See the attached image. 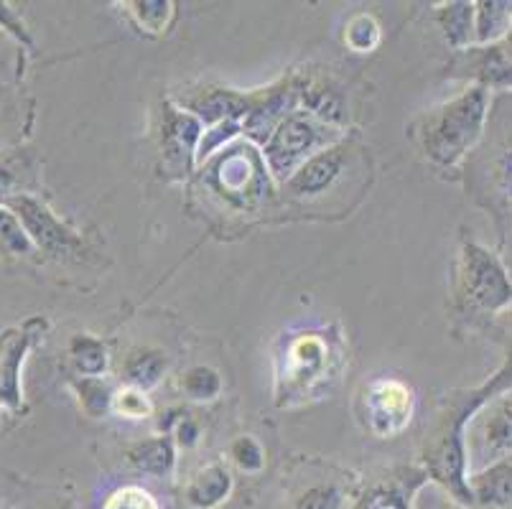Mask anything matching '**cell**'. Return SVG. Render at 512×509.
Wrapping results in <instances>:
<instances>
[{
	"mask_svg": "<svg viewBox=\"0 0 512 509\" xmlns=\"http://www.w3.org/2000/svg\"><path fill=\"white\" fill-rule=\"evenodd\" d=\"M490 110V90L472 87L446 105L428 112L421 125L423 153L439 166H454L462 161L482 138Z\"/></svg>",
	"mask_w": 512,
	"mask_h": 509,
	"instance_id": "1",
	"label": "cell"
},
{
	"mask_svg": "<svg viewBox=\"0 0 512 509\" xmlns=\"http://www.w3.org/2000/svg\"><path fill=\"white\" fill-rule=\"evenodd\" d=\"M334 138L337 133L327 120L316 118L311 112L291 110L265 138V166L281 181H288L311 156L332 148Z\"/></svg>",
	"mask_w": 512,
	"mask_h": 509,
	"instance_id": "2",
	"label": "cell"
},
{
	"mask_svg": "<svg viewBox=\"0 0 512 509\" xmlns=\"http://www.w3.org/2000/svg\"><path fill=\"white\" fill-rule=\"evenodd\" d=\"M459 291L469 306L479 311H502L512 303V283L507 270L490 250L477 242H464L459 255Z\"/></svg>",
	"mask_w": 512,
	"mask_h": 509,
	"instance_id": "3",
	"label": "cell"
},
{
	"mask_svg": "<svg viewBox=\"0 0 512 509\" xmlns=\"http://www.w3.org/2000/svg\"><path fill=\"white\" fill-rule=\"evenodd\" d=\"M3 207L11 209L18 217V222L23 224V230L29 235L34 250L46 252V255H54V258H62V255H72L74 250L82 247V240L69 230L67 224L59 222L51 209L44 202H39L36 196L31 194H18L13 199H8Z\"/></svg>",
	"mask_w": 512,
	"mask_h": 509,
	"instance_id": "4",
	"label": "cell"
},
{
	"mask_svg": "<svg viewBox=\"0 0 512 509\" xmlns=\"http://www.w3.org/2000/svg\"><path fill=\"white\" fill-rule=\"evenodd\" d=\"M474 454L487 461H512V387L502 390V398L487 408L474 433Z\"/></svg>",
	"mask_w": 512,
	"mask_h": 509,
	"instance_id": "5",
	"label": "cell"
},
{
	"mask_svg": "<svg viewBox=\"0 0 512 509\" xmlns=\"http://www.w3.org/2000/svg\"><path fill=\"white\" fill-rule=\"evenodd\" d=\"M423 482H428V474L421 469L395 471L388 479L367 484L355 509H411L413 497Z\"/></svg>",
	"mask_w": 512,
	"mask_h": 509,
	"instance_id": "6",
	"label": "cell"
},
{
	"mask_svg": "<svg viewBox=\"0 0 512 509\" xmlns=\"http://www.w3.org/2000/svg\"><path fill=\"white\" fill-rule=\"evenodd\" d=\"M344 166V158L337 148H324L321 153L311 156L304 166L286 181L288 191L293 196H304V199H311V196H321L334 181L339 179Z\"/></svg>",
	"mask_w": 512,
	"mask_h": 509,
	"instance_id": "7",
	"label": "cell"
},
{
	"mask_svg": "<svg viewBox=\"0 0 512 509\" xmlns=\"http://www.w3.org/2000/svg\"><path fill=\"white\" fill-rule=\"evenodd\" d=\"M472 507L507 509L512 507V461H497L467 476Z\"/></svg>",
	"mask_w": 512,
	"mask_h": 509,
	"instance_id": "8",
	"label": "cell"
},
{
	"mask_svg": "<svg viewBox=\"0 0 512 509\" xmlns=\"http://www.w3.org/2000/svg\"><path fill=\"white\" fill-rule=\"evenodd\" d=\"M370 415L377 431H398L411 415V392L400 382H377L370 390Z\"/></svg>",
	"mask_w": 512,
	"mask_h": 509,
	"instance_id": "9",
	"label": "cell"
},
{
	"mask_svg": "<svg viewBox=\"0 0 512 509\" xmlns=\"http://www.w3.org/2000/svg\"><path fill=\"white\" fill-rule=\"evenodd\" d=\"M232 492V476L222 464L207 466L202 474H197L186 487V502L194 509H214L225 502Z\"/></svg>",
	"mask_w": 512,
	"mask_h": 509,
	"instance_id": "10",
	"label": "cell"
},
{
	"mask_svg": "<svg viewBox=\"0 0 512 509\" xmlns=\"http://www.w3.org/2000/svg\"><path fill=\"white\" fill-rule=\"evenodd\" d=\"M512 26V0L474 3V44L487 46L505 39Z\"/></svg>",
	"mask_w": 512,
	"mask_h": 509,
	"instance_id": "11",
	"label": "cell"
},
{
	"mask_svg": "<svg viewBox=\"0 0 512 509\" xmlns=\"http://www.w3.org/2000/svg\"><path fill=\"white\" fill-rule=\"evenodd\" d=\"M128 464L133 466L138 474L164 479V476H169L171 471H174L176 464L174 441H171L169 436H161L138 443V446H133L128 451Z\"/></svg>",
	"mask_w": 512,
	"mask_h": 509,
	"instance_id": "12",
	"label": "cell"
},
{
	"mask_svg": "<svg viewBox=\"0 0 512 509\" xmlns=\"http://www.w3.org/2000/svg\"><path fill=\"white\" fill-rule=\"evenodd\" d=\"M166 367H169V362H166V357L158 349H136L125 359V382H128V387L146 392L161 382Z\"/></svg>",
	"mask_w": 512,
	"mask_h": 509,
	"instance_id": "13",
	"label": "cell"
},
{
	"mask_svg": "<svg viewBox=\"0 0 512 509\" xmlns=\"http://www.w3.org/2000/svg\"><path fill=\"white\" fill-rule=\"evenodd\" d=\"M166 148H169L171 158H189L194 146H197L199 133H202V123L194 115L186 112H171L166 120Z\"/></svg>",
	"mask_w": 512,
	"mask_h": 509,
	"instance_id": "14",
	"label": "cell"
},
{
	"mask_svg": "<svg viewBox=\"0 0 512 509\" xmlns=\"http://www.w3.org/2000/svg\"><path fill=\"white\" fill-rule=\"evenodd\" d=\"M439 23L454 49L474 44V3H449L439 13Z\"/></svg>",
	"mask_w": 512,
	"mask_h": 509,
	"instance_id": "15",
	"label": "cell"
},
{
	"mask_svg": "<svg viewBox=\"0 0 512 509\" xmlns=\"http://www.w3.org/2000/svg\"><path fill=\"white\" fill-rule=\"evenodd\" d=\"M74 370L85 377H100L107 370V349L100 339L87 334H77L69 344Z\"/></svg>",
	"mask_w": 512,
	"mask_h": 509,
	"instance_id": "16",
	"label": "cell"
},
{
	"mask_svg": "<svg viewBox=\"0 0 512 509\" xmlns=\"http://www.w3.org/2000/svg\"><path fill=\"white\" fill-rule=\"evenodd\" d=\"M0 250H6L8 255H31L34 252V245L23 230V224L3 204H0Z\"/></svg>",
	"mask_w": 512,
	"mask_h": 509,
	"instance_id": "17",
	"label": "cell"
},
{
	"mask_svg": "<svg viewBox=\"0 0 512 509\" xmlns=\"http://www.w3.org/2000/svg\"><path fill=\"white\" fill-rule=\"evenodd\" d=\"M181 387H184V392L192 400H214L222 392V380L212 367L199 364V367H192V370L186 372Z\"/></svg>",
	"mask_w": 512,
	"mask_h": 509,
	"instance_id": "18",
	"label": "cell"
},
{
	"mask_svg": "<svg viewBox=\"0 0 512 509\" xmlns=\"http://www.w3.org/2000/svg\"><path fill=\"white\" fill-rule=\"evenodd\" d=\"M102 509H161V502L148 489L138 484H125L113 494H107Z\"/></svg>",
	"mask_w": 512,
	"mask_h": 509,
	"instance_id": "19",
	"label": "cell"
},
{
	"mask_svg": "<svg viewBox=\"0 0 512 509\" xmlns=\"http://www.w3.org/2000/svg\"><path fill=\"white\" fill-rule=\"evenodd\" d=\"M79 395H82V405L90 415H102L110 410L113 405V395L107 382H102L100 377H85L82 385H79Z\"/></svg>",
	"mask_w": 512,
	"mask_h": 509,
	"instance_id": "20",
	"label": "cell"
},
{
	"mask_svg": "<svg viewBox=\"0 0 512 509\" xmlns=\"http://www.w3.org/2000/svg\"><path fill=\"white\" fill-rule=\"evenodd\" d=\"M110 408L118 415L130 420H141L151 415V400L146 398V392L136 390V387H125V390H118L113 395V405Z\"/></svg>",
	"mask_w": 512,
	"mask_h": 509,
	"instance_id": "21",
	"label": "cell"
},
{
	"mask_svg": "<svg viewBox=\"0 0 512 509\" xmlns=\"http://www.w3.org/2000/svg\"><path fill=\"white\" fill-rule=\"evenodd\" d=\"M377 41H380V26L375 23L372 16H355L347 26V44L355 51L365 54V51L375 49Z\"/></svg>",
	"mask_w": 512,
	"mask_h": 509,
	"instance_id": "22",
	"label": "cell"
},
{
	"mask_svg": "<svg viewBox=\"0 0 512 509\" xmlns=\"http://www.w3.org/2000/svg\"><path fill=\"white\" fill-rule=\"evenodd\" d=\"M230 456L232 461H235L242 471H248V474H255V471H260L265 466L263 448H260V443L250 436L237 438L230 448Z\"/></svg>",
	"mask_w": 512,
	"mask_h": 509,
	"instance_id": "23",
	"label": "cell"
},
{
	"mask_svg": "<svg viewBox=\"0 0 512 509\" xmlns=\"http://www.w3.org/2000/svg\"><path fill=\"white\" fill-rule=\"evenodd\" d=\"M293 509H342V492L334 484H316L301 494Z\"/></svg>",
	"mask_w": 512,
	"mask_h": 509,
	"instance_id": "24",
	"label": "cell"
},
{
	"mask_svg": "<svg viewBox=\"0 0 512 509\" xmlns=\"http://www.w3.org/2000/svg\"><path fill=\"white\" fill-rule=\"evenodd\" d=\"M0 28H3L8 36H13L21 46H34V39H31L29 28L23 23L21 13L13 6H8V3H3V0H0Z\"/></svg>",
	"mask_w": 512,
	"mask_h": 509,
	"instance_id": "25",
	"label": "cell"
},
{
	"mask_svg": "<svg viewBox=\"0 0 512 509\" xmlns=\"http://www.w3.org/2000/svg\"><path fill=\"white\" fill-rule=\"evenodd\" d=\"M23 174L21 168L11 161V158H0V204H6L8 199L21 194Z\"/></svg>",
	"mask_w": 512,
	"mask_h": 509,
	"instance_id": "26",
	"label": "cell"
},
{
	"mask_svg": "<svg viewBox=\"0 0 512 509\" xmlns=\"http://www.w3.org/2000/svg\"><path fill=\"white\" fill-rule=\"evenodd\" d=\"M133 8H138L136 16L141 18V23L151 31H164L166 18L171 16V3H133Z\"/></svg>",
	"mask_w": 512,
	"mask_h": 509,
	"instance_id": "27",
	"label": "cell"
},
{
	"mask_svg": "<svg viewBox=\"0 0 512 509\" xmlns=\"http://www.w3.org/2000/svg\"><path fill=\"white\" fill-rule=\"evenodd\" d=\"M176 436H179V443L181 446H194L199 438V428L194 420L189 418H181L179 420V428H176Z\"/></svg>",
	"mask_w": 512,
	"mask_h": 509,
	"instance_id": "28",
	"label": "cell"
},
{
	"mask_svg": "<svg viewBox=\"0 0 512 509\" xmlns=\"http://www.w3.org/2000/svg\"><path fill=\"white\" fill-rule=\"evenodd\" d=\"M46 509H74V507L69 502H64V504H54V507H46Z\"/></svg>",
	"mask_w": 512,
	"mask_h": 509,
	"instance_id": "29",
	"label": "cell"
},
{
	"mask_svg": "<svg viewBox=\"0 0 512 509\" xmlns=\"http://www.w3.org/2000/svg\"><path fill=\"white\" fill-rule=\"evenodd\" d=\"M505 41H507V46H510V49H512V26H510V31H507Z\"/></svg>",
	"mask_w": 512,
	"mask_h": 509,
	"instance_id": "30",
	"label": "cell"
},
{
	"mask_svg": "<svg viewBox=\"0 0 512 509\" xmlns=\"http://www.w3.org/2000/svg\"><path fill=\"white\" fill-rule=\"evenodd\" d=\"M0 509H3V499H0Z\"/></svg>",
	"mask_w": 512,
	"mask_h": 509,
	"instance_id": "31",
	"label": "cell"
}]
</instances>
